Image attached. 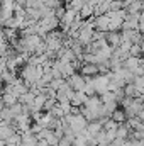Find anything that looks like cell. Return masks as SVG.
<instances>
[{
    "instance_id": "obj_16",
    "label": "cell",
    "mask_w": 144,
    "mask_h": 146,
    "mask_svg": "<svg viewBox=\"0 0 144 146\" xmlns=\"http://www.w3.org/2000/svg\"><path fill=\"white\" fill-rule=\"evenodd\" d=\"M108 146H112V145H108Z\"/></svg>"
},
{
    "instance_id": "obj_3",
    "label": "cell",
    "mask_w": 144,
    "mask_h": 146,
    "mask_svg": "<svg viewBox=\"0 0 144 146\" xmlns=\"http://www.w3.org/2000/svg\"><path fill=\"white\" fill-rule=\"evenodd\" d=\"M93 15H95V7H93L90 2L83 3V7H81V10H80V17H81L83 21H87V19H92Z\"/></svg>"
},
{
    "instance_id": "obj_1",
    "label": "cell",
    "mask_w": 144,
    "mask_h": 146,
    "mask_svg": "<svg viewBox=\"0 0 144 146\" xmlns=\"http://www.w3.org/2000/svg\"><path fill=\"white\" fill-rule=\"evenodd\" d=\"M66 83L71 87L75 92H85V87H87L85 76L80 75V73H73L71 76H68V78H66Z\"/></svg>"
},
{
    "instance_id": "obj_5",
    "label": "cell",
    "mask_w": 144,
    "mask_h": 146,
    "mask_svg": "<svg viewBox=\"0 0 144 146\" xmlns=\"http://www.w3.org/2000/svg\"><path fill=\"white\" fill-rule=\"evenodd\" d=\"M37 143H39V138L36 134H32L31 131L22 133V146H37Z\"/></svg>"
},
{
    "instance_id": "obj_12",
    "label": "cell",
    "mask_w": 144,
    "mask_h": 146,
    "mask_svg": "<svg viewBox=\"0 0 144 146\" xmlns=\"http://www.w3.org/2000/svg\"><path fill=\"white\" fill-rule=\"evenodd\" d=\"M117 127H119V124L115 121H112V119H107L104 122V131H112V129H117Z\"/></svg>"
},
{
    "instance_id": "obj_15",
    "label": "cell",
    "mask_w": 144,
    "mask_h": 146,
    "mask_svg": "<svg viewBox=\"0 0 144 146\" xmlns=\"http://www.w3.org/2000/svg\"><path fill=\"white\" fill-rule=\"evenodd\" d=\"M143 12H144V0H143Z\"/></svg>"
},
{
    "instance_id": "obj_11",
    "label": "cell",
    "mask_w": 144,
    "mask_h": 146,
    "mask_svg": "<svg viewBox=\"0 0 144 146\" xmlns=\"http://www.w3.org/2000/svg\"><path fill=\"white\" fill-rule=\"evenodd\" d=\"M141 54H143V48H141V44H132V46H131V51H129V56L139 58Z\"/></svg>"
},
{
    "instance_id": "obj_9",
    "label": "cell",
    "mask_w": 144,
    "mask_h": 146,
    "mask_svg": "<svg viewBox=\"0 0 144 146\" xmlns=\"http://www.w3.org/2000/svg\"><path fill=\"white\" fill-rule=\"evenodd\" d=\"M2 102L5 104V107H12V106H15L19 102V99L14 94H3L2 95Z\"/></svg>"
},
{
    "instance_id": "obj_4",
    "label": "cell",
    "mask_w": 144,
    "mask_h": 146,
    "mask_svg": "<svg viewBox=\"0 0 144 146\" xmlns=\"http://www.w3.org/2000/svg\"><path fill=\"white\" fill-rule=\"evenodd\" d=\"M105 39H107L108 46L115 49V48H119V46H120L122 36H120V33H107V34H105Z\"/></svg>"
},
{
    "instance_id": "obj_10",
    "label": "cell",
    "mask_w": 144,
    "mask_h": 146,
    "mask_svg": "<svg viewBox=\"0 0 144 146\" xmlns=\"http://www.w3.org/2000/svg\"><path fill=\"white\" fill-rule=\"evenodd\" d=\"M81 7H83V2H81V0H73V2H70V3L66 5L68 10H73V12H76V14H80Z\"/></svg>"
},
{
    "instance_id": "obj_7",
    "label": "cell",
    "mask_w": 144,
    "mask_h": 146,
    "mask_svg": "<svg viewBox=\"0 0 144 146\" xmlns=\"http://www.w3.org/2000/svg\"><path fill=\"white\" fill-rule=\"evenodd\" d=\"M110 119H112V121H115L117 124H126V122H127V115H126L124 109H117L112 115H110Z\"/></svg>"
},
{
    "instance_id": "obj_8",
    "label": "cell",
    "mask_w": 144,
    "mask_h": 146,
    "mask_svg": "<svg viewBox=\"0 0 144 146\" xmlns=\"http://www.w3.org/2000/svg\"><path fill=\"white\" fill-rule=\"evenodd\" d=\"M124 68H127V70H131V72L134 73V70H137V68H139V58L129 56V58L124 61Z\"/></svg>"
},
{
    "instance_id": "obj_13",
    "label": "cell",
    "mask_w": 144,
    "mask_h": 146,
    "mask_svg": "<svg viewBox=\"0 0 144 146\" xmlns=\"http://www.w3.org/2000/svg\"><path fill=\"white\" fill-rule=\"evenodd\" d=\"M56 104H58V100H56V99H48V100H46V104H44V109H42V110H44V112H51V109H53Z\"/></svg>"
},
{
    "instance_id": "obj_14",
    "label": "cell",
    "mask_w": 144,
    "mask_h": 146,
    "mask_svg": "<svg viewBox=\"0 0 144 146\" xmlns=\"http://www.w3.org/2000/svg\"><path fill=\"white\" fill-rule=\"evenodd\" d=\"M37 146H51L49 143H46L44 139H39V143H37Z\"/></svg>"
},
{
    "instance_id": "obj_6",
    "label": "cell",
    "mask_w": 144,
    "mask_h": 146,
    "mask_svg": "<svg viewBox=\"0 0 144 146\" xmlns=\"http://www.w3.org/2000/svg\"><path fill=\"white\" fill-rule=\"evenodd\" d=\"M87 95H85V92H75V95H73L71 99V106L73 107H76V109H80L85 102H87Z\"/></svg>"
},
{
    "instance_id": "obj_2",
    "label": "cell",
    "mask_w": 144,
    "mask_h": 146,
    "mask_svg": "<svg viewBox=\"0 0 144 146\" xmlns=\"http://www.w3.org/2000/svg\"><path fill=\"white\" fill-rule=\"evenodd\" d=\"M80 75H83L85 78H93V76L100 75L98 65H93V63H83V65L80 66Z\"/></svg>"
}]
</instances>
